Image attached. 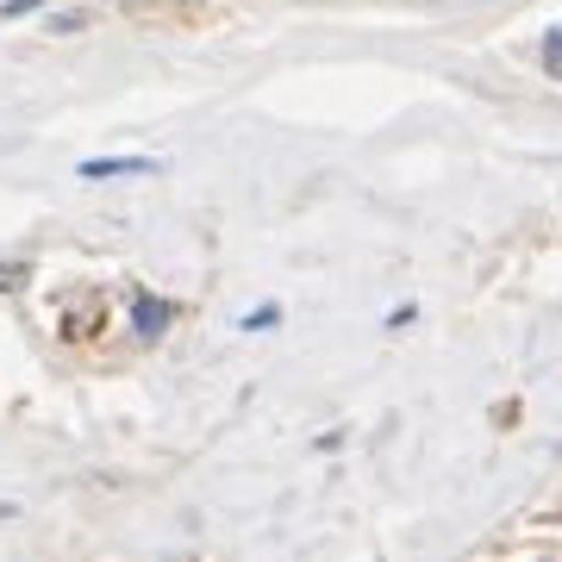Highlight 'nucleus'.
I'll return each mask as SVG.
<instances>
[{"instance_id":"f257e3e1","label":"nucleus","mask_w":562,"mask_h":562,"mask_svg":"<svg viewBox=\"0 0 562 562\" xmlns=\"http://www.w3.org/2000/svg\"><path fill=\"white\" fill-rule=\"evenodd\" d=\"M144 169H157V162H144V157H101V162H81V176H88V181H101V176H144Z\"/></svg>"},{"instance_id":"f03ea898","label":"nucleus","mask_w":562,"mask_h":562,"mask_svg":"<svg viewBox=\"0 0 562 562\" xmlns=\"http://www.w3.org/2000/svg\"><path fill=\"white\" fill-rule=\"evenodd\" d=\"M162 325H169V306L150 301V294H138V331H144V338H157Z\"/></svg>"},{"instance_id":"7ed1b4c3","label":"nucleus","mask_w":562,"mask_h":562,"mask_svg":"<svg viewBox=\"0 0 562 562\" xmlns=\"http://www.w3.org/2000/svg\"><path fill=\"white\" fill-rule=\"evenodd\" d=\"M543 63H550V76H562V32H550V38H543Z\"/></svg>"},{"instance_id":"20e7f679","label":"nucleus","mask_w":562,"mask_h":562,"mask_svg":"<svg viewBox=\"0 0 562 562\" xmlns=\"http://www.w3.org/2000/svg\"><path fill=\"white\" fill-rule=\"evenodd\" d=\"M7 513H13V506H0V519H7Z\"/></svg>"}]
</instances>
